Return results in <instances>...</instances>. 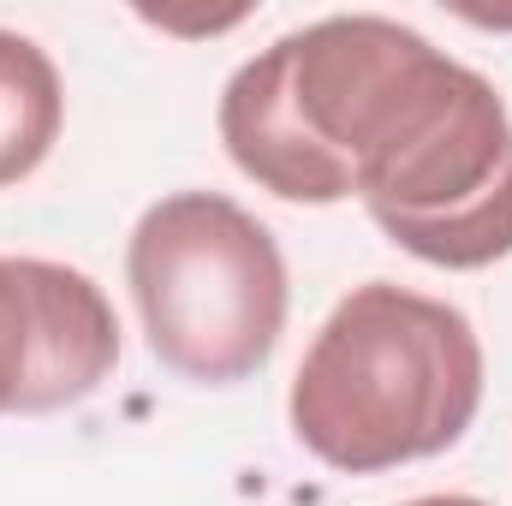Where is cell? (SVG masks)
<instances>
[{
    "label": "cell",
    "instance_id": "cell-1",
    "mask_svg": "<svg viewBox=\"0 0 512 506\" xmlns=\"http://www.w3.org/2000/svg\"><path fill=\"white\" fill-rule=\"evenodd\" d=\"M233 167L286 203L358 197L429 268L512 256V114L501 90L382 12H334L221 90Z\"/></svg>",
    "mask_w": 512,
    "mask_h": 506
},
{
    "label": "cell",
    "instance_id": "cell-2",
    "mask_svg": "<svg viewBox=\"0 0 512 506\" xmlns=\"http://www.w3.org/2000/svg\"><path fill=\"white\" fill-rule=\"evenodd\" d=\"M483 405V340L465 310L393 280L352 286L292 376V435L328 471L376 477L447 453Z\"/></svg>",
    "mask_w": 512,
    "mask_h": 506
},
{
    "label": "cell",
    "instance_id": "cell-3",
    "mask_svg": "<svg viewBox=\"0 0 512 506\" xmlns=\"http://www.w3.org/2000/svg\"><path fill=\"white\" fill-rule=\"evenodd\" d=\"M126 280L149 352L185 381L256 376L286 328V256L221 191H173L131 227Z\"/></svg>",
    "mask_w": 512,
    "mask_h": 506
},
{
    "label": "cell",
    "instance_id": "cell-4",
    "mask_svg": "<svg viewBox=\"0 0 512 506\" xmlns=\"http://www.w3.org/2000/svg\"><path fill=\"white\" fill-rule=\"evenodd\" d=\"M120 364L108 292L48 256H0V417H42L90 399Z\"/></svg>",
    "mask_w": 512,
    "mask_h": 506
},
{
    "label": "cell",
    "instance_id": "cell-5",
    "mask_svg": "<svg viewBox=\"0 0 512 506\" xmlns=\"http://www.w3.org/2000/svg\"><path fill=\"white\" fill-rule=\"evenodd\" d=\"M0 126H6V155H12V185L48 161V149L60 143V126H66L60 72L18 30H0Z\"/></svg>",
    "mask_w": 512,
    "mask_h": 506
},
{
    "label": "cell",
    "instance_id": "cell-6",
    "mask_svg": "<svg viewBox=\"0 0 512 506\" xmlns=\"http://www.w3.org/2000/svg\"><path fill=\"white\" fill-rule=\"evenodd\" d=\"M405 506H489L477 495H423V501H405Z\"/></svg>",
    "mask_w": 512,
    "mask_h": 506
},
{
    "label": "cell",
    "instance_id": "cell-7",
    "mask_svg": "<svg viewBox=\"0 0 512 506\" xmlns=\"http://www.w3.org/2000/svg\"><path fill=\"white\" fill-rule=\"evenodd\" d=\"M0 185H12V155H6V126H0Z\"/></svg>",
    "mask_w": 512,
    "mask_h": 506
}]
</instances>
